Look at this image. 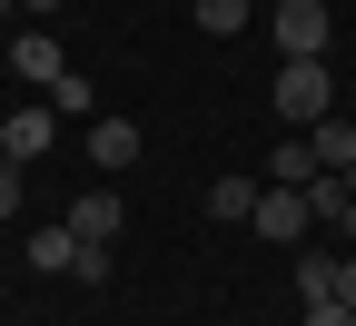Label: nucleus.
Instances as JSON below:
<instances>
[{
	"mask_svg": "<svg viewBox=\"0 0 356 326\" xmlns=\"http://www.w3.org/2000/svg\"><path fill=\"white\" fill-rule=\"evenodd\" d=\"M257 20H267V0H257Z\"/></svg>",
	"mask_w": 356,
	"mask_h": 326,
	"instance_id": "nucleus-21",
	"label": "nucleus"
},
{
	"mask_svg": "<svg viewBox=\"0 0 356 326\" xmlns=\"http://www.w3.org/2000/svg\"><path fill=\"white\" fill-rule=\"evenodd\" d=\"M297 297H337V247H307L297 257Z\"/></svg>",
	"mask_w": 356,
	"mask_h": 326,
	"instance_id": "nucleus-13",
	"label": "nucleus"
},
{
	"mask_svg": "<svg viewBox=\"0 0 356 326\" xmlns=\"http://www.w3.org/2000/svg\"><path fill=\"white\" fill-rule=\"evenodd\" d=\"M257 188H267V178H238V168H218V188H208V218H218V227H248V218H257Z\"/></svg>",
	"mask_w": 356,
	"mask_h": 326,
	"instance_id": "nucleus-8",
	"label": "nucleus"
},
{
	"mask_svg": "<svg viewBox=\"0 0 356 326\" xmlns=\"http://www.w3.org/2000/svg\"><path fill=\"white\" fill-rule=\"evenodd\" d=\"M346 188H356V168H346Z\"/></svg>",
	"mask_w": 356,
	"mask_h": 326,
	"instance_id": "nucleus-20",
	"label": "nucleus"
},
{
	"mask_svg": "<svg viewBox=\"0 0 356 326\" xmlns=\"http://www.w3.org/2000/svg\"><path fill=\"white\" fill-rule=\"evenodd\" d=\"M337 238H356V208H346V227H337Z\"/></svg>",
	"mask_w": 356,
	"mask_h": 326,
	"instance_id": "nucleus-18",
	"label": "nucleus"
},
{
	"mask_svg": "<svg viewBox=\"0 0 356 326\" xmlns=\"http://www.w3.org/2000/svg\"><path fill=\"white\" fill-rule=\"evenodd\" d=\"M297 326H356V307H346V297H307V316H297Z\"/></svg>",
	"mask_w": 356,
	"mask_h": 326,
	"instance_id": "nucleus-14",
	"label": "nucleus"
},
{
	"mask_svg": "<svg viewBox=\"0 0 356 326\" xmlns=\"http://www.w3.org/2000/svg\"><path fill=\"white\" fill-rule=\"evenodd\" d=\"M337 297H346V307H356V247H346V257H337Z\"/></svg>",
	"mask_w": 356,
	"mask_h": 326,
	"instance_id": "nucleus-16",
	"label": "nucleus"
},
{
	"mask_svg": "<svg viewBox=\"0 0 356 326\" xmlns=\"http://www.w3.org/2000/svg\"><path fill=\"white\" fill-rule=\"evenodd\" d=\"M10 10H20V0H0V20H10Z\"/></svg>",
	"mask_w": 356,
	"mask_h": 326,
	"instance_id": "nucleus-19",
	"label": "nucleus"
},
{
	"mask_svg": "<svg viewBox=\"0 0 356 326\" xmlns=\"http://www.w3.org/2000/svg\"><path fill=\"white\" fill-rule=\"evenodd\" d=\"M10 70H20V79L40 89V99H50V89L70 79V50H60V30H50V20H30V30H10Z\"/></svg>",
	"mask_w": 356,
	"mask_h": 326,
	"instance_id": "nucleus-3",
	"label": "nucleus"
},
{
	"mask_svg": "<svg viewBox=\"0 0 356 326\" xmlns=\"http://www.w3.org/2000/svg\"><path fill=\"white\" fill-rule=\"evenodd\" d=\"M20 10H30V20H60V0H20Z\"/></svg>",
	"mask_w": 356,
	"mask_h": 326,
	"instance_id": "nucleus-17",
	"label": "nucleus"
},
{
	"mask_svg": "<svg viewBox=\"0 0 356 326\" xmlns=\"http://www.w3.org/2000/svg\"><path fill=\"white\" fill-rule=\"evenodd\" d=\"M307 149H317V168H356V119H317V129H307Z\"/></svg>",
	"mask_w": 356,
	"mask_h": 326,
	"instance_id": "nucleus-11",
	"label": "nucleus"
},
{
	"mask_svg": "<svg viewBox=\"0 0 356 326\" xmlns=\"http://www.w3.org/2000/svg\"><path fill=\"white\" fill-rule=\"evenodd\" d=\"M79 149H89V168H99V178H119V168H139V119H119V109H99V119H89V138H79Z\"/></svg>",
	"mask_w": 356,
	"mask_h": 326,
	"instance_id": "nucleus-5",
	"label": "nucleus"
},
{
	"mask_svg": "<svg viewBox=\"0 0 356 326\" xmlns=\"http://www.w3.org/2000/svg\"><path fill=\"white\" fill-rule=\"evenodd\" d=\"M267 178H277V188H307V178H317V149H307V129H287L277 149H267Z\"/></svg>",
	"mask_w": 356,
	"mask_h": 326,
	"instance_id": "nucleus-10",
	"label": "nucleus"
},
{
	"mask_svg": "<svg viewBox=\"0 0 356 326\" xmlns=\"http://www.w3.org/2000/svg\"><path fill=\"white\" fill-rule=\"evenodd\" d=\"M257 238H277V247H297L307 238V227H317V218H307V188H277V178H267V188H257Z\"/></svg>",
	"mask_w": 356,
	"mask_h": 326,
	"instance_id": "nucleus-6",
	"label": "nucleus"
},
{
	"mask_svg": "<svg viewBox=\"0 0 356 326\" xmlns=\"http://www.w3.org/2000/svg\"><path fill=\"white\" fill-rule=\"evenodd\" d=\"M188 20H198L208 40H238V30L257 20V0H198V10H188Z\"/></svg>",
	"mask_w": 356,
	"mask_h": 326,
	"instance_id": "nucleus-12",
	"label": "nucleus"
},
{
	"mask_svg": "<svg viewBox=\"0 0 356 326\" xmlns=\"http://www.w3.org/2000/svg\"><path fill=\"white\" fill-rule=\"evenodd\" d=\"M50 138H60V109H50V99H30V109H10V119H0V158H10V168H30V158H50Z\"/></svg>",
	"mask_w": 356,
	"mask_h": 326,
	"instance_id": "nucleus-4",
	"label": "nucleus"
},
{
	"mask_svg": "<svg viewBox=\"0 0 356 326\" xmlns=\"http://www.w3.org/2000/svg\"><path fill=\"white\" fill-rule=\"evenodd\" d=\"M20 198H30V188H20V168H0V227L20 218Z\"/></svg>",
	"mask_w": 356,
	"mask_h": 326,
	"instance_id": "nucleus-15",
	"label": "nucleus"
},
{
	"mask_svg": "<svg viewBox=\"0 0 356 326\" xmlns=\"http://www.w3.org/2000/svg\"><path fill=\"white\" fill-rule=\"evenodd\" d=\"M79 247H89V238H70V218H60V227H40V238H30L20 257H30L40 277H70V267H79Z\"/></svg>",
	"mask_w": 356,
	"mask_h": 326,
	"instance_id": "nucleus-9",
	"label": "nucleus"
},
{
	"mask_svg": "<svg viewBox=\"0 0 356 326\" xmlns=\"http://www.w3.org/2000/svg\"><path fill=\"white\" fill-rule=\"evenodd\" d=\"M60 218H70V238H89V247H109L119 227H129V218H119V188H79Z\"/></svg>",
	"mask_w": 356,
	"mask_h": 326,
	"instance_id": "nucleus-7",
	"label": "nucleus"
},
{
	"mask_svg": "<svg viewBox=\"0 0 356 326\" xmlns=\"http://www.w3.org/2000/svg\"><path fill=\"white\" fill-rule=\"evenodd\" d=\"M267 30H277V60H327L337 50V10L327 0H267Z\"/></svg>",
	"mask_w": 356,
	"mask_h": 326,
	"instance_id": "nucleus-2",
	"label": "nucleus"
},
{
	"mask_svg": "<svg viewBox=\"0 0 356 326\" xmlns=\"http://www.w3.org/2000/svg\"><path fill=\"white\" fill-rule=\"evenodd\" d=\"M0 168H10V158H0Z\"/></svg>",
	"mask_w": 356,
	"mask_h": 326,
	"instance_id": "nucleus-22",
	"label": "nucleus"
},
{
	"mask_svg": "<svg viewBox=\"0 0 356 326\" xmlns=\"http://www.w3.org/2000/svg\"><path fill=\"white\" fill-rule=\"evenodd\" d=\"M267 99H277V119H287V129H317V119L337 109V70H327V60H277Z\"/></svg>",
	"mask_w": 356,
	"mask_h": 326,
	"instance_id": "nucleus-1",
	"label": "nucleus"
}]
</instances>
